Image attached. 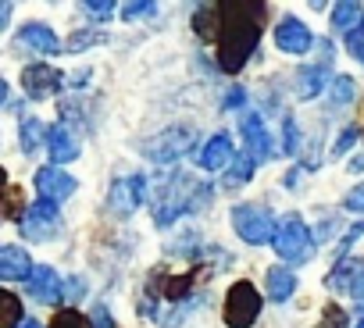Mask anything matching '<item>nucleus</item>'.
Masks as SVG:
<instances>
[{
    "label": "nucleus",
    "instance_id": "2f4dec72",
    "mask_svg": "<svg viewBox=\"0 0 364 328\" xmlns=\"http://www.w3.org/2000/svg\"><path fill=\"white\" fill-rule=\"evenodd\" d=\"M314 328H346V310H343L339 303H328V307L321 310V321H318Z\"/></svg>",
    "mask_w": 364,
    "mask_h": 328
},
{
    "label": "nucleus",
    "instance_id": "37998d69",
    "mask_svg": "<svg viewBox=\"0 0 364 328\" xmlns=\"http://www.w3.org/2000/svg\"><path fill=\"white\" fill-rule=\"evenodd\" d=\"M350 172H364V153H357V157L350 160Z\"/></svg>",
    "mask_w": 364,
    "mask_h": 328
},
{
    "label": "nucleus",
    "instance_id": "ea45409f",
    "mask_svg": "<svg viewBox=\"0 0 364 328\" xmlns=\"http://www.w3.org/2000/svg\"><path fill=\"white\" fill-rule=\"evenodd\" d=\"M243 100H247V93H243V86H232L229 93H225V111H236V107H243Z\"/></svg>",
    "mask_w": 364,
    "mask_h": 328
},
{
    "label": "nucleus",
    "instance_id": "dca6fc26",
    "mask_svg": "<svg viewBox=\"0 0 364 328\" xmlns=\"http://www.w3.org/2000/svg\"><path fill=\"white\" fill-rule=\"evenodd\" d=\"M15 47H29V50H36V54H58V50H65V47H61V40H58V33H54V29H47V26H40V22H33V26L18 29Z\"/></svg>",
    "mask_w": 364,
    "mask_h": 328
},
{
    "label": "nucleus",
    "instance_id": "72a5a7b5",
    "mask_svg": "<svg viewBox=\"0 0 364 328\" xmlns=\"http://www.w3.org/2000/svg\"><path fill=\"white\" fill-rule=\"evenodd\" d=\"M357 136H360V129H357V125H346V129L336 136V143H332V157H343V153L357 143Z\"/></svg>",
    "mask_w": 364,
    "mask_h": 328
},
{
    "label": "nucleus",
    "instance_id": "7c9ffc66",
    "mask_svg": "<svg viewBox=\"0 0 364 328\" xmlns=\"http://www.w3.org/2000/svg\"><path fill=\"white\" fill-rule=\"evenodd\" d=\"M154 11H157L154 0H132V4L122 8V18H125V22H139V18H150Z\"/></svg>",
    "mask_w": 364,
    "mask_h": 328
},
{
    "label": "nucleus",
    "instance_id": "e433bc0d",
    "mask_svg": "<svg viewBox=\"0 0 364 328\" xmlns=\"http://www.w3.org/2000/svg\"><path fill=\"white\" fill-rule=\"evenodd\" d=\"M90 324H93V328H114V321H111V314H107L104 303H97V307L90 310Z\"/></svg>",
    "mask_w": 364,
    "mask_h": 328
},
{
    "label": "nucleus",
    "instance_id": "6ab92c4d",
    "mask_svg": "<svg viewBox=\"0 0 364 328\" xmlns=\"http://www.w3.org/2000/svg\"><path fill=\"white\" fill-rule=\"evenodd\" d=\"M325 75H328V65H304L296 72V97L300 100H314L325 89Z\"/></svg>",
    "mask_w": 364,
    "mask_h": 328
},
{
    "label": "nucleus",
    "instance_id": "49530a36",
    "mask_svg": "<svg viewBox=\"0 0 364 328\" xmlns=\"http://www.w3.org/2000/svg\"><path fill=\"white\" fill-rule=\"evenodd\" d=\"M357 36H360V40H364V26H360V33H357Z\"/></svg>",
    "mask_w": 364,
    "mask_h": 328
},
{
    "label": "nucleus",
    "instance_id": "f704fd0d",
    "mask_svg": "<svg viewBox=\"0 0 364 328\" xmlns=\"http://www.w3.org/2000/svg\"><path fill=\"white\" fill-rule=\"evenodd\" d=\"M296 143H300L296 121H293V118H282V150H286V153H296Z\"/></svg>",
    "mask_w": 364,
    "mask_h": 328
},
{
    "label": "nucleus",
    "instance_id": "58836bf2",
    "mask_svg": "<svg viewBox=\"0 0 364 328\" xmlns=\"http://www.w3.org/2000/svg\"><path fill=\"white\" fill-rule=\"evenodd\" d=\"M346 50H350V58L364 68V40H360L357 33H350V36H346Z\"/></svg>",
    "mask_w": 364,
    "mask_h": 328
},
{
    "label": "nucleus",
    "instance_id": "a18cd8bd",
    "mask_svg": "<svg viewBox=\"0 0 364 328\" xmlns=\"http://www.w3.org/2000/svg\"><path fill=\"white\" fill-rule=\"evenodd\" d=\"M22 328H43V324H40V321H33V317H26V321H22Z\"/></svg>",
    "mask_w": 364,
    "mask_h": 328
},
{
    "label": "nucleus",
    "instance_id": "412c9836",
    "mask_svg": "<svg viewBox=\"0 0 364 328\" xmlns=\"http://www.w3.org/2000/svg\"><path fill=\"white\" fill-rule=\"evenodd\" d=\"M200 278H204V271L168 275V278H161V296H164V300H171V303H178V300H186V296H190V289H193Z\"/></svg>",
    "mask_w": 364,
    "mask_h": 328
},
{
    "label": "nucleus",
    "instance_id": "2eb2a0df",
    "mask_svg": "<svg viewBox=\"0 0 364 328\" xmlns=\"http://www.w3.org/2000/svg\"><path fill=\"white\" fill-rule=\"evenodd\" d=\"M33 261L22 246L8 243V246H0V278L4 282H29L33 278Z\"/></svg>",
    "mask_w": 364,
    "mask_h": 328
},
{
    "label": "nucleus",
    "instance_id": "7ed1b4c3",
    "mask_svg": "<svg viewBox=\"0 0 364 328\" xmlns=\"http://www.w3.org/2000/svg\"><path fill=\"white\" fill-rule=\"evenodd\" d=\"M232 229L243 243L264 246V243H275L279 222L272 218V211L264 204H236L232 207Z\"/></svg>",
    "mask_w": 364,
    "mask_h": 328
},
{
    "label": "nucleus",
    "instance_id": "1a4fd4ad",
    "mask_svg": "<svg viewBox=\"0 0 364 328\" xmlns=\"http://www.w3.org/2000/svg\"><path fill=\"white\" fill-rule=\"evenodd\" d=\"M275 47H279L282 54H307V50L314 47V36H311V29H307L296 15H286V18L275 26Z\"/></svg>",
    "mask_w": 364,
    "mask_h": 328
},
{
    "label": "nucleus",
    "instance_id": "ddd939ff",
    "mask_svg": "<svg viewBox=\"0 0 364 328\" xmlns=\"http://www.w3.org/2000/svg\"><path fill=\"white\" fill-rule=\"evenodd\" d=\"M29 296H33L36 303H50V307H58L61 296H65V289H61V275H58L54 268L40 264V268L33 271V278H29Z\"/></svg>",
    "mask_w": 364,
    "mask_h": 328
},
{
    "label": "nucleus",
    "instance_id": "0eeeda50",
    "mask_svg": "<svg viewBox=\"0 0 364 328\" xmlns=\"http://www.w3.org/2000/svg\"><path fill=\"white\" fill-rule=\"evenodd\" d=\"M146 200V175H125V179H114L111 186V211L118 218H129L139 211V204Z\"/></svg>",
    "mask_w": 364,
    "mask_h": 328
},
{
    "label": "nucleus",
    "instance_id": "cd10ccee",
    "mask_svg": "<svg viewBox=\"0 0 364 328\" xmlns=\"http://www.w3.org/2000/svg\"><path fill=\"white\" fill-rule=\"evenodd\" d=\"M43 139H47V132H43L40 118H22V150H26V153H33Z\"/></svg>",
    "mask_w": 364,
    "mask_h": 328
},
{
    "label": "nucleus",
    "instance_id": "a19ab883",
    "mask_svg": "<svg viewBox=\"0 0 364 328\" xmlns=\"http://www.w3.org/2000/svg\"><path fill=\"white\" fill-rule=\"evenodd\" d=\"M90 82V72H72V79H65V86H86Z\"/></svg>",
    "mask_w": 364,
    "mask_h": 328
},
{
    "label": "nucleus",
    "instance_id": "f03ea898",
    "mask_svg": "<svg viewBox=\"0 0 364 328\" xmlns=\"http://www.w3.org/2000/svg\"><path fill=\"white\" fill-rule=\"evenodd\" d=\"M200 197V186L193 175L175 172L171 179L161 182V190L154 193V225L168 229L171 222H178L182 214H193V204Z\"/></svg>",
    "mask_w": 364,
    "mask_h": 328
},
{
    "label": "nucleus",
    "instance_id": "c756f323",
    "mask_svg": "<svg viewBox=\"0 0 364 328\" xmlns=\"http://www.w3.org/2000/svg\"><path fill=\"white\" fill-rule=\"evenodd\" d=\"M50 328H93V324H90V317H86L82 310H75V307H65V310H58V314H54Z\"/></svg>",
    "mask_w": 364,
    "mask_h": 328
},
{
    "label": "nucleus",
    "instance_id": "473e14b6",
    "mask_svg": "<svg viewBox=\"0 0 364 328\" xmlns=\"http://www.w3.org/2000/svg\"><path fill=\"white\" fill-rule=\"evenodd\" d=\"M82 15H90L93 22H107V18L114 15V4H111V0H86Z\"/></svg>",
    "mask_w": 364,
    "mask_h": 328
},
{
    "label": "nucleus",
    "instance_id": "c03bdc74",
    "mask_svg": "<svg viewBox=\"0 0 364 328\" xmlns=\"http://www.w3.org/2000/svg\"><path fill=\"white\" fill-rule=\"evenodd\" d=\"M353 300H357V303H360V307H364V278H360V285H357V289H353Z\"/></svg>",
    "mask_w": 364,
    "mask_h": 328
},
{
    "label": "nucleus",
    "instance_id": "aec40b11",
    "mask_svg": "<svg viewBox=\"0 0 364 328\" xmlns=\"http://www.w3.org/2000/svg\"><path fill=\"white\" fill-rule=\"evenodd\" d=\"M293 293H296V275H293L286 264L268 268V296H272L275 303H286Z\"/></svg>",
    "mask_w": 364,
    "mask_h": 328
},
{
    "label": "nucleus",
    "instance_id": "f8f14e48",
    "mask_svg": "<svg viewBox=\"0 0 364 328\" xmlns=\"http://www.w3.org/2000/svg\"><path fill=\"white\" fill-rule=\"evenodd\" d=\"M58 225H61L58 204H50V200H36V204L29 207L26 222H22V232H26L29 239H47L50 232H58Z\"/></svg>",
    "mask_w": 364,
    "mask_h": 328
},
{
    "label": "nucleus",
    "instance_id": "9b49d317",
    "mask_svg": "<svg viewBox=\"0 0 364 328\" xmlns=\"http://www.w3.org/2000/svg\"><path fill=\"white\" fill-rule=\"evenodd\" d=\"M240 132H243V143H247V153L264 164L272 157V139H268V129H264V118L257 111H247L243 121H240Z\"/></svg>",
    "mask_w": 364,
    "mask_h": 328
},
{
    "label": "nucleus",
    "instance_id": "4468645a",
    "mask_svg": "<svg viewBox=\"0 0 364 328\" xmlns=\"http://www.w3.org/2000/svg\"><path fill=\"white\" fill-rule=\"evenodd\" d=\"M360 278H364V261H360V257H339L336 268L328 271L325 285H328L332 293H350V296H353V289L360 285Z\"/></svg>",
    "mask_w": 364,
    "mask_h": 328
},
{
    "label": "nucleus",
    "instance_id": "9d476101",
    "mask_svg": "<svg viewBox=\"0 0 364 328\" xmlns=\"http://www.w3.org/2000/svg\"><path fill=\"white\" fill-rule=\"evenodd\" d=\"M22 86H26V93H29L33 100H43V97H54V93L65 86V79H61V72L50 68V65H26Z\"/></svg>",
    "mask_w": 364,
    "mask_h": 328
},
{
    "label": "nucleus",
    "instance_id": "393cba45",
    "mask_svg": "<svg viewBox=\"0 0 364 328\" xmlns=\"http://www.w3.org/2000/svg\"><path fill=\"white\" fill-rule=\"evenodd\" d=\"M100 43H107V33H100V29H79V33H72L65 40V50L68 54H82L90 47H100Z\"/></svg>",
    "mask_w": 364,
    "mask_h": 328
},
{
    "label": "nucleus",
    "instance_id": "5701e85b",
    "mask_svg": "<svg viewBox=\"0 0 364 328\" xmlns=\"http://www.w3.org/2000/svg\"><path fill=\"white\" fill-rule=\"evenodd\" d=\"M357 26H364V8L357 4V0H343V4L332 8V29H339V33L350 36Z\"/></svg>",
    "mask_w": 364,
    "mask_h": 328
},
{
    "label": "nucleus",
    "instance_id": "bb28decb",
    "mask_svg": "<svg viewBox=\"0 0 364 328\" xmlns=\"http://www.w3.org/2000/svg\"><path fill=\"white\" fill-rule=\"evenodd\" d=\"M0 310H4V317H0V328H22L26 314H22V300H18L15 293L0 296Z\"/></svg>",
    "mask_w": 364,
    "mask_h": 328
},
{
    "label": "nucleus",
    "instance_id": "79ce46f5",
    "mask_svg": "<svg viewBox=\"0 0 364 328\" xmlns=\"http://www.w3.org/2000/svg\"><path fill=\"white\" fill-rule=\"evenodd\" d=\"M11 22V4H0V29H8Z\"/></svg>",
    "mask_w": 364,
    "mask_h": 328
},
{
    "label": "nucleus",
    "instance_id": "423d86ee",
    "mask_svg": "<svg viewBox=\"0 0 364 328\" xmlns=\"http://www.w3.org/2000/svg\"><path fill=\"white\" fill-rule=\"evenodd\" d=\"M261 293H257V285L254 282H232L229 285V293H225V307H222V317H225V324L229 328H250L254 321H257V314H261Z\"/></svg>",
    "mask_w": 364,
    "mask_h": 328
},
{
    "label": "nucleus",
    "instance_id": "20e7f679",
    "mask_svg": "<svg viewBox=\"0 0 364 328\" xmlns=\"http://www.w3.org/2000/svg\"><path fill=\"white\" fill-rule=\"evenodd\" d=\"M275 253L286 261V264H304L311 253H314V236L307 229V222L300 214H286L279 222V232H275Z\"/></svg>",
    "mask_w": 364,
    "mask_h": 328
},
{
    "label": "nucleus",
    "instance_id": "f257e3e1",
    "mask_svg": "<svg viewBox=\"0 0 364 328\" xmlns=\"http://www.w3.org/2000/svg\"><path fill=\"white\" fill-rule=\"evenodd\" d=\"M264 15L268 8L261 0H229V4H218V65L236 75L254 47L261 43V33H264Z\"/></svg>",
    "mask_w": 364,
    "mask_h": 328
},
{
    "label": "nucleus",
    "instance_id": "a211bd4d",
    "mask_svg": "<svg viewBox=\"0 0 364 328\" xmlns=\"http://www.w3.org/2000/svg\"><path fill=\"white\" fill-rule=\"evenodd\" d=\"M232 157H236L232 139H229V136H211V139L204 143L197 164H200L204 172H218V168H225V164H232Z\"/></svg>",
    "mask_w": 364,
    "mask_h": 328
},
{
    "label": "nucleus",
    "instance_id": "4be33fe9",
    "mask_svg": "<svg viewBox=\"0 0 364 328\" xmlns=\"http://www.w3.org/2000/svg\"><path fill=\"white\" fill-rule=\"evenodd\" d=\"M254 172H257V160L243 150V153H236L232 157V164L225 168V179H222V186L225 190H236V186H243V182H250L254 179Z\"/></svg>",
    "mask_w": 364,
    "mask_h": 328
},
{
    "label": "nucleus",
    "instance_id": "a878e982",
    "mask_svg": "<svg viewBox=\"0 0 364 328\" xmlns=\"http://www.w3.org/2000/svg\"><path fill=\"white\" fill-rule=\"evenodd\" d=\"M353 97H357L353 79H350V75H336L332 86H328V104H332V107H346V104H353Z\"/></svg>",
    "mask_w": 364,
    "mask_h": 328
},
{
    "label": "nucleus",
    "instance_id": "6e6552de",
    "mask_svg": "<svg viewBox=\"0 0 364 328\" xmlns=\"http://www.w3.org/2000/svg\"><path fill=\"white\" fill-rule=\"evenodd\" d=\"M36 190H40V200L61 204V200H68V197L79 190V182H75L65 168L50 164V168H40V172H36Z\"/></svg>",
    "mask_w": 364,
    "mask_h": 328
},
{
    "label": "nucleus",
    "instance_id": "b1692460",
    "mask_svg": "<svg viewBox=\"0 0 364 328\" xmlns=\"http://www.w3.org/2000/svg\"><path fill=\"white\" fill-rule=\"evenodd\" d=\"M193 29H197L200 40L215 43V40H218V4H204V8H197V15H193Z\"/></svg>",
    "mask_w": 364,
    "mask_h": 328
},
{
    "label": "nucleus",
    "instance_id": "f3484780",
    "mask_svg": "<svg viewBox=\"0 0 364 328\" xmlns=\"http://www.w3.org/2000/svg\"><path fill=\"white\" fill-rule=\"evenodd\" d=\"M47 150H50V157L58 160V168H61V164L79 157V139H75V132L68 125H50L47 129Z\"/></svg>",
    "mask_w": 364,
    "mask_h": 328
},
{
    "label": "nucleus",
    "instance_id": "c9c22d12",
    "mask_svg": "<svg viewBox=\"0 0 364 328\" xmlns=\"http://www.w3.org/2000/svg\"><path fill=\"white\" fill-rule=\"evenodd\" d=\"M343 207H346V211H353V214H364V186L350 190V193L343 197Z\"/></svg>",
    "mask_w": 364,
    "mask_h": 328
},
{
    "label": "nucleus",
    "instance_id": "de8ad7c7",
    "mask_svg": "<svg viewBox=\"0 0 364 328\" xmlns=\"http://www.w3.org/2000/svg\"><path fill=\"white\" fill-rule=\"evenodd\" d=\"M357 328H364V321H360V324H357Z\"/></svg>",
    "mask_w": 364,
    "mask_h": 328
},
{
    "label": "nucleus",
    "instance_id": "c85d7f7f",
    "mask_svg": "<svg viewBox=\"0 0 364 328\" xmlns=\"http://www.w3.org/2000/svg\"><path fill=\"white\" fill-rule=\"evenodd\" d=\"M26 214H29V207H26L22 190H18V186H8V197H4V218H8V222H22Z\"/></svg>",
    "mask_w": 364,
    "mask_h": 328
},
{
    "label": "nucleus",
    "instance_id": "4c0bfd02",
    "mask_svg": "<svg viewBox=\"0 0 364 328\" xmlns=\"http://www.w3.org/2000/svg\"><path fill=\"white\" fill-rule=\"evenodd\" d=\"M360 236H364V222H357V225H350V229H346V236L339 239V253H346V250H350V246H353V243H357Z\"/></svg>",
    "mask_w": 364,
    "mask_h": 328
},
{
    "label": "nucleus",
    "instance_id": "39448f33",
    "mask_svg": "<svg viewBox=\"0 0 364 328\" xmlns=\"http://www.w3.org/2000/svg\"><path fill=\"white\" fill-rule=\"evenodd\" d=\"M193 146H197V129L193 125H171V129L157 132L154 139H146L143 153L157 164H171V160H182Z\"/></svg>",
    "mask_w": 364,
    "mask_h": 328
}]
</instances>
